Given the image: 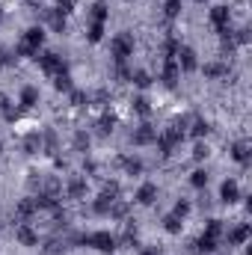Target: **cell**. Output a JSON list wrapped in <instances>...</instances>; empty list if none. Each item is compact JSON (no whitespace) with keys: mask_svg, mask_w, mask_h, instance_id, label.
<instances>
[{"mask_svg":"<svg viewBox=\"0 0 252 255\" xmlns=\"http://www.w3.org/2000/svg\"><path fill=\"white\" fill-rule=\"evenodd\" d=\"M42 42H45V30H42V27H30V30L24 33V39L18 42L15 54H18V57H36L39 48H42Z\"/></svg>","mask_w":252,"mask_h":255,"instance_id":"obj_1","label":"cell"},{"mask_svg":"<svg viewBox=\"0 0 252 255\" xmlns=\"http://www.w3.org/2000/svg\"><path fill=\"white\" fill-rule=\"evenodd\" d=\"M110 54H113L116 63H125L127 57L133 54V39H130L127 33H119V36L110 42Z\"/></svg>","mask_w":252,"mask_h":255,"instance_id":"obj_2","label":"cell"},{"mask_svg":"<svg viewBox=\"0 0 252 255\" xmlns=\"http://www.w3.org/2000/svg\"><path fill=\"white\" fill-rule=\"evenodd\" d=\"M83 241H86V247H92V250H98V253H113V250H116V238H113L110 232H92V235H86Z\"/></svg>","mask_w":252,"mask_h":255,"instance_id":"obj_3","label":"cell"},{"mask_svg":"<svg viewBox=\"0 0 252 255\" xmlns=\"http://www.w3.org/2000/svg\"><path fill=\"white\" fill-rule=\"evenodd\" d=\"M181 136H184V133H181V128H166L163 133H157V139H154V142H157L160 154H172V148L181 142Z\"/></svg>","mask_w":252,"mask_h":255,"instance_id":"obj_4","label":"cell"},{"mask_svg":"<svg viewBox=\"0 0 252 255\" xmlns=\"http://www.w3.org/2000/svg\"><path fill=\"white\" fill-rule=\"evenodd\" d=\"M39 65H42V71H45L48 77H57V74H63L65 71L63 57H60V54H42V57H39Z\"/></svg>","mask_w":252,"mask_h":255,"instance_id":"obj_5","label":"cell"},{"mask_svg":"<svg viewBox=\"0 0 252 255\" xmlns=\"http://www.w3.org/2000/svg\"><path fill=\"white\" fill-rule=\"evenodd\" d=\"M211 24L220 36H229V6H214L211 9Z\"/></svg>","mask_w":252,"mask_h":255,"instance_id":"obj_6","label":"cell"},{"mask_svg":"<svg viewBox=\"0 0 252 255\" xmlns=\"http://www.w3.org/2000/svg\"><path fill=\"white\" fill-rule=\"evenodd\" d=\"M178 74H181V68H178L175 54H166V57H163V83H166V86H175V83H178Z\"/></svg>","mask_w":252,"mask_h":255,"instance_id":"obj_7","label":"cell"},{"mask_svg":"<svg viewBox=\"0 0 252 255\" xmlns=\"http://www.w3.org/2000/svg\"><path fill=\"white\" fill-rule=\"evenodd\" d=\"M175 60H178V68H181V71H196V68H199V63H196V51H193V48H178Z\"/></svg>","mask_w":252,"mask_h":255,"instance_id":"obj_8","label":"cell"},{"mask_svg":"<svg viewBox=\"0 0 252 255\" xmlns=\"http://www.w3.org/2000/svg\"><path fill=\"white\" fill-rule=\"evenodd\" d=\"M15 235H18V244H21V247H36V244H39V235H36L27 223H18V232H15Z\"/></svg>","mask_w":252,"mask_h":255,"instance_id":"obj_9","label":"cell"},{"mask_svg":"<svg viewBox=\"0 0 252 255\" xmlns=\"http://www.w3.org/2000/svg\"><path fill=\"white\" fill-rule=\"evenodd\" d=\"M154 139H157V130L151 125H139L133 130V142H136V145H148V142H154Z\"/></svg>","mask_w":252,"mask_h":255,"instance_id":"obj_10","label":"cell"},{"mask_svg":"<svg viewBox=\"0 0 252 255\" xmlns=\"http://www.w3.org/2000/svg\"><path fill=\"white\" fill-rule=\"evenodd\" d=\"M36 211H39V208H36V199H24V202L15 208V220H18V223H27Z\"/></svg>","mask_w":252,"mask_h":255,"instance_id":"obj_11","label":"cell"},{"mask_svg":"<svg viewBox=\"0 0 252 255\" xmlns=\"http://www.w3.org/2000/svg\"><path fill=\"white\" fill-rule=\"evenodd\" d=\"M247 241H250V226H247V223H244V226H238V229L229 235V244H232V247H244Z\"/></svg>","mask_w":252,"mask_h":255,"instance_id":"obj_12","label":"cell"},{"mask_svg":"<svg viewBox=\"0 0 252 255\" xmlns=\"http://www.w3.org/2000/svg\"><path fill=\"white\" fill-rule=\"evenodd\" d=\"M154 199H157V187H154V184H142V187L136 190V202H139V205H151Z\"/></svg>","mask_w":252,"mask_h":255,"instance_id":"obj_13","label":"cell"},{"mask_svg":"<svg viewBox=\"0 0 252 255\" xmlns=\"http://www.w3.org/2000/svg\"><path fill=\"white\" fill-rule=\"evenodd\" d=\"M39 104V89L36 86H24L21 89V107H36Z\"/></svg>","mask_w":252,"mask_h":255,"instance_id":"obj_14","label":"cell"},{"mask_svg":"<svg viewBox=\"0 0 252 255\" xmlns=\"http://www.w3.org/2000/svg\"><path fill=\"white\" fill-rule=\"evenodd\" d=\"M89 18L104 24V21L110 18V9H107V3H101V0H98V3H92V9H89Z\"/></svg>","mask_w":252,"mask_h":255,"instance_id":"obj_15","label":"cell"},{"mask_svg":"<svg viewBox=\"0 0 252 255\" xmlns=\"http://www.w3.org/2000/svg\"><path fill=\"white\" fill-rule=\"evenodd\" d=\"M232 157H235L238 163H247V160H250V142H235V145H232Z\"/></svg>","mask_w":252,"mask_h":255,"instance_id":"obj_16","label":"cell"},{"mask_svg":"<svg viewBox=\"0 0 252 255\" xmlns=\"http://www.w3.org/2000/svg\"><path fill=\"white\" fill-rule=\"evenodd\" d=\"M24 151H27V154H39V151H42V136H39V133H30V136L24 139Z\"/></svg>","mask_w":252,"mask_h":255,"instance_id":"obj_17","label":"cell"},{"mask_svg":"<svg viewBox=\"0 0 252 255\" xmlns=\"http://www.w3.org/2000/svg\"><path fill=\"white\" fill-rule=\"evenodd\" d=\"M220 196H223V202H229V205L238 202V184H235V181H226L223 190H220Z\"/></svg>","mask_w":252,"mask_h":255,"instance_id":"obj_18","label":"cell"},{"mask_svg":"<svg viewBox=\"0 0 252 255\" xmlns=\"http://www.w3.org/2000/svg\"><path fill=\"white\" fill-rule=\"evenodd\" d=\"M163 229H166L169 235H178V232H181V217H178V214H169V217L163 220Z\"/></svg>","mask_w":252,"mask_h":255,"instance_id":"obj_19","label":"cell"},{"mask_svg":"<svg viewBox=\"0 0 252 255\" xmlns=\"http://www.w3.org/2000/svg\"><path fill=\"white\" fill-rule=\"evenodd\" d=\"M217 244H220L217 238H211V235H202L196 247H199V253H214V250H217Z\"/></svg>","mask_w":252,"mask_h":255,"instance_id":"obj_20","label":"cell"},{"mask_svg":"<svg viewBox=\"0 0 252 255\" xmlns=\"http://www.w3.org/2000/svg\"><path fill=\"white\" fill-rule=\"evenodd\" d=\"M83 193H86V181H83V178H74V181L68 184V196H71V199H80Z\"/></svg>","mask_w":252,"mask_h":255,"instance_id":"obj_21","label":"cell"},{"mask_svg":"<svg viewBox=\"0 0 252 255\" xmlns=\"http://www.w3.org/2000/svg\"><path fill=\"white\" fill-rule=\"evenodd\" d=\"M104 39V24L101 21H92L89 24V42H101Z\"/></svg>","mask_w":252,"mask_h":255,"instance_id":"obj_22","label":"cell"},{"mask_svg":"<svg viewBox=\"0 0 252 255\" xmlns=\"http://www.w3.org/2000/svg\"><path fill=\"white\" fill-rule=\"evenodd\" d=\"M190 184H193L196 190H202V187L208 184V172H205V169H196V172L190 175Z\"/></svg>","mask_w":252,"mask_h":255,"instance_id":"obj_23","label":"cell"},{"mask_svg":"<svg viewBox=\"0 0 252 255\" xmlns=\"http://www.w3.org/2000/svg\"><path fill=\"white\" fill-rule=\"evenodd\" d=\"M54 86H57V89H60V92H71V89H74V86H71V77H68V74H57V77H54Z\"/></svg>","mask_w":252,"mask_h":255,"instance_id":"obj_24","label":"cell"},{"mask_svg":"<svg viewBox=\"0 0 252 255\" xmlns=\"http://www.w3.org/2000/svg\"><path fill=\"white\" fill-rule=\"evenodd\" d=\"M130 80H133V83H136L139 89H145V86L151 83V77H148V71H133V74H130Z\"/></svg>","mask_w":252,"mask_h":255,"instance_id":"obj_25","label":"cell"},{"mask_svg":"<svg viewBox=\"0 0 252 255\" xmlns=\"http://www.w3.org/2000/svg\"><path fill=\"white\" fill-rule=\"evenodd\" d=\"M229 68L226 65H220V63H211V65H205V77H220V74H226Z\"/></svg>","mask_w":252,"mask_h":255,"instance_id":"obj_26","label":"cell"},{"mask_svg":"<svg viewBox=\"0 0 252 255\" xmlns=\"http://www.w3.org/2000/svg\"><path fill=\"white\" fill-rule=\"evenodd\" d=\"M45 151H48V154H57V133H54V130L45 133Z\"/></svg>","mask_w":252,"mask_h":255,"instance_id":"obj_27","label":"cell"},{"mask_svg":"<svg viewBox=\"0 0 252 255\" xmlns=\"http://www.w3.org/2000/svg\"><path fill=\"white\" fill-rule=\"evenodd\" d=\"M133 110H136L139 116H148V113H151V107H148L145 98H133Z\"/></svg>","mask_w":252,"mask_h":255,"instance_id":"obj_28","label":"cell"},{"mask_svg":"<svg viewBox=\"0 0 252 255\" xmlns=\"http://www.w3.org/2000/svg\"><path fill=\"white\" fill-rule=\"evenodd\" d=\"M74 3H77V0H57V12H60V15L74 12Z\"/></svg>","mask_w":252,"mask_h":255,"instance_id":"obj_29","label":"cell"},{"mask_svg":"<svg viewBox=\"0 0 252 255\" xmlns=\"http://www.w3.org/2000/svg\"><path fill=\"white\" fill-rule=\"evenodd\" d=\"M178 12H181V0H166V15L175 18Z\"/></svg>","mask_w":252,"mask_h":255,"instance_id":"obj_30","label":"cell"},{"mask_svg":"<svg viewBox=\"0 0 252 255\" xmlns=\"http://www.w3.org/2000/svg\"><path fill=\"white\" fill-rule=\"evenodd\" d=\"M125 169L130 172V175H136V172L142 169V163H139V160H125Z\"/></svg>","mask_w":252,"mask_h":255,"instance_id":"obj_31","label":"cell"},{"mask_svg":"<svg viewBox=\"0 0 252 255\" xmlns=\"http://www.w3.org/2000/svg\"><path fill=\"white\" fill-rule=\"evenodd\" d=\"M193 133H196V136H202V133H208V125H205L202 119H196V122H193Z\"/></svg>","mask_w":252,"mask_h":255,"instance_id":"obj_32","label":"cell"},{"mask_svg":"<svg viewBox=\"0 0 252 255\" xmlns=\"http://www.w3.org/2000/svg\"><path fill=\"white\" fill-rule=\"evenodd\" d=\"M205 154H208V145H205V142H199V145L193 148V157H196V160H202Z\"/></svg>","mask_w":252,"mask_h":255,"instance_id":"obj_33","label":"cell"},{"mask_svg":"<svg viewBox=\"0 0 252 255\" xmlns=\"http://www.w3.org/2000/svg\"><path fill=\"white\" fill-rule=\"evenodd\" d=\"M175 214H178V217H187L190 214V202H178V205H175Z\"/></svg>","mask_w":252,"mask_h":255,"instance_id":"obj_34","label":"cell"},{"mask_svg":"<svg viewBox=\"0 0 252 255\" xmlns=\"http://www.w3.org/2000/svg\"><path fill=\"white\" fill-rule=\"evenodd\" d=\"M74 145H77V148L83 151V148L89 145V136H86V133H77V139H74Z\"/></svg>","mask_w":252,"mask_h":255,"instance_id":"obj_35","label":"cell"},{"mask_svg":"<svg viewBox=\"0 0 252 255\" xmlns=\"http://www.w3.org/2000/svg\"><path fill=\"white\" fill-rule=\"evenodd\" d=\"M0 113H9V95L0 92Z\"/></svg>","mask_w":252,"mask_h":255,"instance_id":"obj_36","label":"cell"},{"mask_svg":"<svg viewBox=\"0 0 252 255\" xmlns=\"http://www.w3.org/2000/svg\"><path fill=\"white\" fill-rule=\"evenodd\" d=\"M6 60H9V57H6V51H3V48H0V68H3V65H6Z\"/></svg>","mask_w":252,"mask_h":255,"instance_id":"obj_37","label":"cell"},{"mask_svg":"<svg viewBox=\"0 0 252 255\" xmlns=\"http://www.w3.org/2000/svg\"><path fill=\"white\" fill-rule=\"evenodd\" d=\"M27 3H30V6H39V3H42V0H27Z\"/></svg>","mask_w":252,"mask_h":255,"instance_id":"obj_38","label":"cell"},{"mask_svg":"<svg viewBox=\"0 0 252 255\" xmlns=\"http://www.w3.org/2000/svg\"><path fill=\"white\" fill-rule=\"evenodd\" d=\"M142 255H157V253H154V250H145V253H142Z\"/></svg>","mask_w":252,"mask_h":255,"instance_id":"obj_39","label":"cell"}]
</instances>
